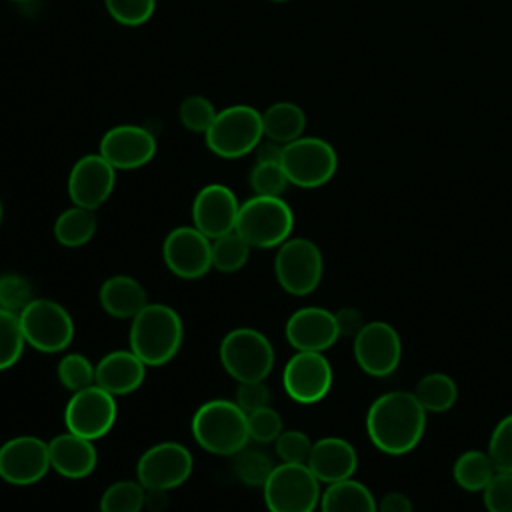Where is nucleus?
I'll list each match as a JSON object with an SVG mask.
<instances>
[{"label": "nucleus", "instance_id": "16", "mask_svg": "<svg viewBox=\"0 0 512 512\" xmlns=\"http://www.w3.org/2000/svg\"><path fill=\"white\" fill-rule=\"evenodd\" d=\"M282 386L298 404L320 402L332 388V366L322 352H296L282 370Z\"/></svg>", "mask_w": 512, "mask_h": 512}, {"label": "nucleus", "instance_id": "44", "mask_svg": "<svg viewBox=\"0 0 512 512\" xmlns=\"http://www.w3.org/2000/svg\"><path fill=\"white\" fill-rule=\"evenodd\" d=\"M334 318H336V326H338L340 336H352L354 338L366 324L362 312L358 308H352V306H344V308L336 310Z\"/></svg>", "mask_w": 512, "mask_h": 512}, {"label": "nucleus", "instance_id": "28", "mask_svg": "<svg viewBox=\"0 0 512 512\" xmlns=\"http://www.w3.org/2000/svg\"><path fill=\"white\" fill-rule=\"evenodd\" d=\"M412 392H414L416 400L422 404V408L426 412H432V414H440V412L450 410L454 406L456 398H458L456 382L444 372L424 374L416 382Z\"/></svg>", "mask_w": 512, "mask_h": 512}, {"label": "nucleus", "instance_id": "38", "mask_svg": "<svg viewBox=\"0 0 512 512\" xmlns=\"http://www.w3.org/2000/svg\"><path fill=\"white\" fill-rule=\"evenodd\" d=\"M178 114H180V122L184 124V128H188L190 132L206 134L218 112L214 110L212 102L206 96H188L180 104Z\"/></svg>", "mask_w": 512, "mask_h": 512}, {"label": "nucleus", "instance_id": "37", "mask_svg": "<svg viewBox=\"0 0 512 512\" xmlns=\"http://www.w3.org/2000/svg\"><path fill=\"white\" fill-rule=\"evenodd\" d=\"M246 424H248V438L254 440L256 444H270L284 430L282 416L272 406H264L246 414Z\"/></svg>", "mask_w": 512, "mask_h": 512}, {"label": "nucleus", "instance_id": "22", "mask_svg": "<svg viewBox=\"0 0 512 512\" xmlns=\"http://www.w3.org/2000/svg\"><path fill=\"white\" fill-rule=\"evenodd\" d=\"M146 376V364L128 348L112 350L94 366V384L112 396L136 392Z\"/></svg>", "mask_w": 512, "mask_h": 512}, {"label": "nucleus", "instance_id": "49", "mask_svg": "<svg viewBox=\"0 0 512 512\" xmlns=\"http://www.w3.org/2000/svg\"><path fill=\"white\" fill-rule=\"evenodd\" d=\"M0 220H2V204H0Z\"/></svg>", "mask_w": 512, "mask_h": 512}, {"label": "nucleus", "instance_id": "5", "mask_svg": "<svg viewBox=\"0 0 512 512\" xmlns=\"http://www.w3.org/2000/svg\"><path fill=\"white\" fill-rule=\"evenodd\" d=\"M264 138L262 112L236 104L220 110L206 132L208 148L220 158H240L252 152Z\"/></svg>", "mask_w": 512, "mask_h": 512}, {"label": "nucleus", "instance_id": "46", "mask_svg": "<svg viewBox=\"0 0 512 512\" xmlns=\"http://www.w3.org/2000/svg\"><path fill=\"white\" fill-rule=\"evenodd\" d=\"M282 148H284V144L274 142L270 138L260 140V144L254 148L256 150V162H280Z\"/></svg>", "mask_w": 512, "mask_h": 512}, {"label": "nucleus", "instance_id": "26", "mask_svg": "<svg viewBox=\"0 0 512 512\" xmlns=\"http://www.w3.org/2000/svg\"><path fill=\"white\" fill-rule=\"evenodd\" d=\"M264 138L288 144L302 136L306 128V114L294 102H276L262 114Z\"/></svg>", "mask_w": 512, "mask_h": 512}, {"label": "nucleus", "instance_id": "27", "mask_svg": "<svg viewBox=\"0 0 512 512\" xmlns=\"http://www.w3.org/2000/svg\"><path fill=\"white\" fill-rule=\"evenodd\" d=\"M96 214L90 208L72 206L64 210L54 222V238L66 248H80L96 234Z\"/></svg>", "mask_w": 512, "mask_h": 512}, {"label": "nucleus", "instance_id": "50", "mask_svg": "<svg viewBox=\"0 0 512 512\" xmlns=\"http://www.w3.org/2000/svg\"><path fill=\"white\" fill-rule=\"evenodd\" d=\"M12 2H26V0H12Z\"/></svg>", "mask_w": 512, "mask_h": 512}, {"label": "nucleus", "instance_id": "42", "mask_svg": "<svg viewBox=\"0 0 512 512\" xmlns=\"http://www.w3.org/2000/svg\"><path fill=\"white\" fill-rule=\"evenodd\" d=\"M482 498L488 512H512V474L496 472L482 490Z\"/></svg>", "mask_w": 512, "mask_h": 512}, {"label": "nucleus", "instance_id": "14", "mask_svg": "<svg viewBox=\"0 0 512 512\" xmlns=\"http://www.w3.org/2000/svg\"><path fill=\"white\" fill-rule=\"evenodd\" d=\"M162 258L174 276L202 278L212 268V240L196 226H178L164 238Z\"/></svg>", "mask_w": 512, "mask_h": 512}, {"label": "nucleus", "instance_id": "18", "mask_svg": "<svg viewBox=\"0 0 512 512\" xmlns=\"http://www.w3.org/2000/svg\"><path fill=\"white\" fill-rule=\"evenodd\" d=\"M240 204L236 194L224 184L204 186L192 204V226L210 240L224 236L236 228Z\"/></svg>", "mask_w": 512, "mask_h": 512}, {"label": "nucleus", "instance_id": "47", "mask_svg": "<svg viewBox=\"0 0 512 512\" xmlns=\"http://www.w3.org/2000/svg\"><path fill=\"white\" fill-rule=\"evenodd\" d=\"M144 508L150 512H162L168 508V490H146Z\"/></svg>", "mask_w": 512, "mask_h": 512}, {"label": "nucleus", "instance_id": "30", "mask_svg": "<svg viewBox=\"0 0 512 512\" xmlns=\"http://www.w3.org/2000/svg\"><path fill=\"white\" fill-rule=\"evenodd\" d=\"M232 458H234L232 460L234 476L246 486L262 488L274 470L272 458L258 448H248V444L240 452H236Z\"/></svg>", "mask_w": 512, "mask_h": 512}, {"label": "nucleus", "instance_id": "32", "mask_svg": "<svg viewBox=\"0 0 512 512\" xmlns=\"http://www.w3.org/2000/svg\"><path fill=\"white\" fill-rule=\"evenodd\" d=\"M146 488L138 480L112 482L102 498L100 512H140L144 508Z\"/></svg>", "mask_w": 512, "mask_h": 512}, {"label": "nucleus", "instance_id": "21", "mask_svg": "<svg viewBox=\"0 0 512 512\" xmlns=\"http://www.w3.org/2000/svg\"><path fill=\"white\" fill-rule=\"evenodd\" d=\"M306 466L312 470L318 482L334 484L354 476L358 468V454L348 440L326 436L312 442Z\"/></svg>", "mask_w": 512, "mask_h": 512}, {"label": "nucleus", "instance_id": "41", "mask_svg": "<svg viewBox=\"0 0 512 512\" xmlns=\"http://www.w3.org/2000/svg\"><path fill=\"white\" fill-rule=\"evenodd\" d=\"M274 450L280 462L306 464L312 450V440L302 430H282L274 440Z\"/></svg>", "mask_w": 512, "mask_h": 512}, {"label": "nucleus", "instance_id": "1", "mask_svg": "<svg viewBox=\"0 0 512 512\" xmlns=\"http://www.w3.org/2000/svg\"><path fill=\"white\" fill-rule=\"evenodd\" d=\"M426 414L414 392H386L378 396L366 412L368 438L384 454H408L424 436Z\"/></svg>", "mask_w": 512, "mask_h": 512}, {"label": "nucleus", "instance_id": "11", "mask_svg": "<svg viewBox=\"0 0 512 512\" xmlns=\"http://www.w3.org/2000/svg\"><path fill=\"white\" fill-rule=\"evenodd\" d=\"M116 396L92 384L78 392H72L66 410V430L88 440H98L110 432L116 422Z\"/></svg>", "mask_w": 512, "mask_h": 512}, {"label": "nucleus", "instance_id": "45", "mask_svg": "<svg viewBox=\"0 0 512 512\" xmlns=\"http://www.w3.org/2000/svg\"><path fill=\"white\" fill-rule=\"evenodd\" d=\"M376 512H414L412 500L404 492H386L376 502Z\"/></svg>", "mask_w": 512, "mask_h": 512}, {"label": "nucleus", "instance_id": "25", "mask_svg": "<svg viewBox=\"0 0 512 512\" xmlns=\"http://www.w3.org/2000/svg\"><path fill=\"white\" fill-rule=\"evenodd\" d=\"M320 512H376L370 488L354 478L328 484L320 496Z\"/></svg>", "mask_w": 512, "mask_h": 512}, {"label": "nucleus", "instance_id": "39", "mask_svg": "<svg viewBox=\"0 0 512 512\" xmlns=\"http://www.w3.org/2000/svg\"><path fill=\"white\" fill-rule=\"evenodd\" d=\"M32 300H34L32 286L24 276L14 274V272L0 276V308L18 314Z\"/></svg>", "mask_w": 512, "mask_h": 512}, {"label": "nucleus", "instance_id": "36", "mask_svg": "<svg viewBox=\"0 0 512 512\" xmlns=\"http://www.w3.org/2000/svg\"><path fill=\"white\" fill-rule=\"evenodd\" d=\"M486 452H488L496 472L512 474V414L504 416L494 426Z\"/></svg>", "mask_w": 512, "mask_h": 512}, {"label": "nucleus", "instance_id": "34", "mask_svg": "<svg viewBox=\"0 0 512 512\" xmlns=\"http://www.w3.org/2000/svg\"><path fill=\"white\" fill-rule=\"evenodd\" d=\"M56 376L66 390L78 392L94 384V366L84 354L70 352L58 360Z\"/></svg>", "mask_w": 512, "mask_h": 512}, {"label": "nucleus", "instance_id": "15", "mask_svg": "<svg viewBox=\"0 0 512 512\" xmlns=\"http://www.w3.org/2000/svg\"><path fill=\"white\" fill-rule=\"evenodd\" d=\"M50 468L48 442L36 436H14L0 446V478L12 486H30Z\"/></svg>", "mask_w": 512, "mask_h": 512}, {"label": "nucleus", "instance_id": "48", "mask_svg": "<svg viewBox=\"0 0 512 512\" xmlns=\"http://www.w3.org/2000/svg\"><path fill=\"white\" fill-rule=\"evenodd\" d=\"M270 2H288V0H270Z\"/></svg>", "mask_w": 512, "mask_h": 512}, {"label": "nucleus", "instance_id": "31", "mask_svg": "<svg viewBox=\"0 0 512 512\" xmlns=\"http://www.w3.org/2000/svg\"><path fill=\"white\" fill-rule=\"evenodd\" d=\"M250 256V244L236 232H228L212 240V268L220 272H236L240 270Z\"/></svg>", "mask_w": 512, "mask_h": 512}, {"label": "nucleus", "instance_id": "29", "mask_svg": "<svg viewBox=\"0 0 512 512\" xmlns=\"http://www.w3.org/2000/svg\"><path fill=\"white\" fill-rule=\"evenodd\" d=\"M452 474H454L456 484L462 490L482 492L488 486V482L494 478L496 468H494L488 452L466 450L456 458Z\"/></svg>", "mask_w": 512, "mask_h": 512}, {"label": "nucleus", "instance_id": "6", "mask_svg": "<svg viewBox=\"0 0 512 512\" xmlns=\"http://www.w3.org/2000/svg\"><path fill=\"white\" fill-rule=\"evenodd\" d=\"M220 362L236 382L266 380L274 368V348L256 328H234L220 342Z\"/></svg>", "mask_w": 512, "mask_h": 512}, {"label": "nucleus", "instance_id": "7", "mask_svg": "<svg viewBox=\"0 0 512 512\" xmlns=\"http://www.w3.org/2000/svg\"><path fill=\"white\" fill-rule=\"evenodd\" d=\"M264 502L270 512H314L320 504V482L306 464L280 462L268 476Z\"/></svg>", "mask_w": 512, "mask_h": 512}, {"label": "nucleus", "instance_id": "35", "mask_svg": "<svg viewBox=\"0 0 512 512\" xmlns=\"http://www.w3.org/2000/svg\"><path fill=\"white\" fill-rule=\"evenodd\" d=\"M288 184L280 162H256L250 172V186L256 196H280Z\"/></svg>", "mask_w": 512, "mask_h": 512}, {"label": "nucleus", "instance_id": "40", "mask_svg": "<svg viewBox=\"0 0 512 512\" xmlns=\"http://www.w3.org/2000/svg\"><path fill=\"white\" fill-rule=\"evenodd\" d=\"M108 14L124 26L148 22L156 10V0H104Z\"/></svg>", "mask_w": 512, "mask_h": 512}, {"label": "nucleus", "instance_id": "2", "mask_svg": "<svg viewBox=\"0 0 512 512\" xmlns=\"http://www.w3.org/2000/svg\"><path fill=\"white\" fill-rule=\"evenodd\" d=\"M184 324L178 312L166 304H146L130 324V350L146 366H164L180 350Z\"/></svg>", "mask_w": 512, "mask_h": 512}, {"label": "nucleus", "instance_id": "3", "mask_svg": "<svg viewBox=\"0 0 512 512\" xmlns=\"http://www.w3.org/2000/svg\"><path fill=\"white\" fill-rule=\"evenodd\" d=\"M192 436L210 454L234 456L250 440L246 412L232 400H208L192 416Z\"/></svg>", "mask_w": 512, "mask_h": 512}, {"label": "nucleus", "instance_id": "13", "mask_svg": "<svg viewBox=\"0 0 512 512\" xmlns=\"http://www.w3.org/2000/svg\"><path fill=\"white\" fill-rule=\"evenodd\" d=\"M354 358L358 366L374 378L390 376L402 358V340L394 326L382 320L366 322L354 336Z\"/></svg>", "mask_w": 512, "mask_h": 512}, {"label": "nucleus", "instance_id": "19", "mask_svg": "<svg viewBox=\"0 0 512 512\" xmlns=\"http://www.w3.org/2000/svg\"><path fill=\"white\" fill-rule=\"evenodd\" d=\"M284 334L296 352H324L340 338L334 312L320 306H304L290 314Z\"/></svg>", "mask_w": 512, "mask_h": 512}, {"label": "nucleus", "instance_id": "43", "mask_svg": "<svg viewBox=\"0 0 512 512\" xmlns=\"http://www.w3.org/2000/svg\"><path fill=\"white\" fill-rule=\"evenodd\" d=\"M234 402L246 412H254L258 408L270 406V388L264 384V380H252V382H238L236 398Z\"/></svg>", "mask_w": 512, "mask_h": 512}, {"label": "nucleus", "instance_id": "17", "mask_svg": "<svg viewBox=\"0 0 512 512\" xmlns=\"http://www.w3.org/2000/svg\"><path fill=\"white\" fill-rule=\"evenodd\" d=\"M116 168L100 154H88L76 160L68 176V196L72 204L96 210L114 190Z\"/></svg>", "mask_w": 512, "mask_h": 512}, {"label": "nucleus", "instance_id": "33", "mask_svg": "<svg viewBox=\"0 0 512 512\" xmlns=\"http://www.w3.org/2000/svg\"><path fill=\"white\" fill-rule=\"evenodd\" d=\"M24 334L16 312L0 308V370L14 366L24 350Z\"/></svg>", "mask_w": 512, "mask_h": 512}, {"label": "nucleus", "instance_id": "9", "mask_svg": "<svg viewBox=\"0 0 512 512\" xmlns=\"http://www.w3.org/2000/svg\"><path fill=\"white\" fill-rule=\"evenodd\" d=\"M18 318L26 344L38 352H62L74 338L72 316L62 304L50 298H34L22 312H18Z\"/></svg>", "mask_w": 512, "mask_h": 512}, {"label": "nucleus", "instance_id": "23", "mask_svg": "<svg viewBox=\"0 0 512 512\" xmlns=\"http://www.w3.org/2000/svg\"><path fill=\"white\" fill-rule=\"evenodd\" d=\"M50 466L64 478L80 480L94 472L98 462V452L92 440L82 438L72 432H62L48 442Z\"/></svg>", "mask_w": 512, "mask_h": 512}, {"label": "nucleus", "instance_id": "10", "mask_svg": "<svg viewBox=\"0 0 512 512\" xmlns=\"http://www.w3.org/2000/svg\"><path fill=\"white\" fill-rule=\"evenodd\" d=\"M324 260L320 248L308 238H288L274 256V274L284 292L306 296L322 280Z\"/></svg>", "mask_w": 512, "mask_h": 512}, {"label": "nucleus", "instance_id": "20", "mask_svg": "<svg viewBox=\"0 0 512 512\" xmlns=\"http://www.w3.org/2000/svg\"><path fill=\"white\" fill-rule=\"evenodd\" d=\"M100 156L108 160L116 170H134L148 164L156 154L154 136L134 124H122L110 128L100 140Z\"/></svg>", "mask_w": 512, "mask_h": 512}, {"label": "nucleus", "instance_id": "24", "mask_svg": "<svg viewBox=\"0 0 512 512\" xmlns=\"http://www.w3.org/2000/svg\"><path fill=\"white\" fill-rule=\"evenodd\" d=\"M98 302L108 316L132 320L148 304V296L144 286L136 278L116 274L104 280V284L100 286Z\"/></svg>", "mask_w": 512, "mask_h": 512}, {"label": "nucleus", "instance_id": "4", "mask_svg": "<svg viewBox=\"0 0 512 512\" xmlns=\"http://www.w3.org/2000/svg\"><path fill=\"white\" fill-rule=\"evenodd\" d=\"M294 228L292 208L280 196H252L240 204L236 232L250 248H278Z\"/></svg>", "mask_w": 512, "mask_h": 512}, {"label": "nucleus", "instance_id": "8", "mask_svg": "<svg viewBox=\"0 0 512 512\" xmlns=\"http://www.w3.org/2000/svg\"><path fill=\"white\" fill-rule=\"evenodd\" d=\"M280 164L288 182L300 188H318L332 180L338 156L330 142L316 136H300L282 148Z\"/></svg>", "mask_w": 512, "mask_h": 512}, {"label": "nucleus", "instance_id": "12", "mask_svg": "<svg viewBox=\"0 0 512 512\" xmlns=\"http://www.w3.org/2000/svg\"><path fill=\"white\" fill-rule=\"evenodd\" d=\"M192 454L180 442H158L150 446L136 464V480L146 490H172L192 474Z\"/></svg>", "mask_w": 512, "mask_h": 512}]
</instances>
